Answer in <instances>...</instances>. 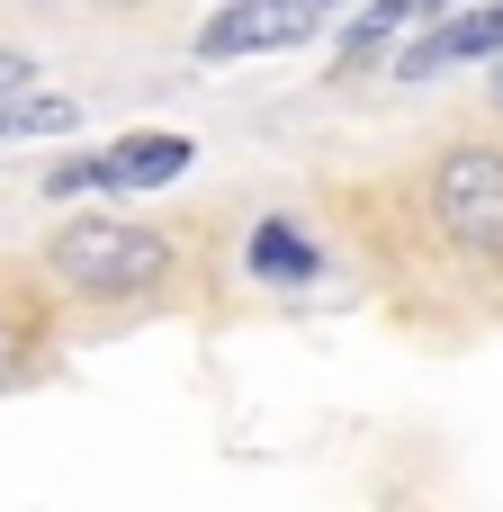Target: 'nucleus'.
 <instances>
[{
    "label": "nucleus",
    "instance_id": "f257e3e1",
    "mask_svg": "<svg viewBox=\"0 0 503 512\" xmlns=\"http://www.w3.org/2000/svg\"><path fill=\"white\" fill-rule=\"evenodd\" d=\"M171 234L144 225V216H72L54 243H45V270L54 288L72 297H99V306H126V297H153L171 279Z\"/></svg>",
    "mask_w": 503,
    "mask_h": 512
},
{
    "label": "nucleus",
    "instance_id": "f03ea898",
    "mask_svg": "<svg viewBox=\"0 0 503 512\" xmlns=\"http://www.w3.org/2000/svg\"><path fill=\"white\" fill-rule=\"evenodd\" d=\"M432 225L468 261H503V144L468 135L432 162Z\"/></svg>",
    "mask_w": 503,
    "mask_h": 512
},
{
    "label": "nucleus",
    "instance_id": "7ed1b4c3",
    "mask_svg": "<svg viewBox=\"0 0 503 512\" xmlns=\"http://www.w3.org/2000/svg\"><path fill=\"white\" fill-rule=\"evenodd\" d=\"M324 27V0H234L198 27V63H243V54H279L297 36Z\"/></svg>",
    "mask_w": 503,
    "mask_h": 512
},
{
    "label": "nucleus",
    "instance_id": "20e7f679",
    "mask_svg": "<svg viewBox=\"0 0 503 512\" xmlns=\"http://www.w3.org/2000/svg\"><path fill=\"white\" fill-rule=\"evenodd\" d=\"M432 27H441V18H432ZM495 45H503V0H495V9H459L441 36H414V45L396 54V72H405V81H423V72L477 63V54H495Z\"/></svg>",
    "mask_w": 503,
    "mask_h": 512
},
{
    "label": "nucleus",
    "instance_id": "39448f33",
    "mask_svg": "<svg viewBox=\"0 0 503 512\" xmlns=\"http://www.w3.org/2000/svg\"><path fill=\"white\" fill-rule=\"evenodd\" d=\"M189 162H198L189 135H126V144L99 153V189H171Z\"/></svg>",
    "mask_w": 503,
    "mask_h": 512
},
{
    "label": "nucleus",
    "instance_id": "423d86ee",
    "mask_svg": "<svg viewBox=\"0 0 503 512\" xmlns=\"http://www.w3.org/2000/svg\"><path fill=\"white\" fill-rule=\"evenodd\" d=\"M414 18H441V0H369L351 27H342V63H369V54H387Z\"/></svg>",
    "mask_w": 503,
    "mask_h": 512
},
{
    "label": "nucleus",
    "instance_id": "0eeeda50",
    "mask_svg": "<svg viewBox=\"0 0 503 512\" xmlns=\"http://www.w3.org/2000/svg\"><path fill=\"white\" fill-rule=\"evenodd\" d=\"M261 279H315V243H306V225H288V216H270V225H252V252H243Z\"/></svg>",
    "mask_w": 503,
    "mask_h": 512
},
{
    "label": "nucleus",
    "instance_id": "6e6552de",
    "mask_svg": "<svg viewBox=\"0 0 503 512\" xmlns=\"http://www.w3.org/2000/svg\"><path fill=\"white\" fill-rule=\"evenodd\" d=\"M18 378H27V333H18V324H0V396H9Z\"/></svg>",
    "mask_w": 503,
    "mask_h": 512
},
{
    "label": "nucleus",
    "instance_id": "1a4fd4ad",
    "mask_svg": "<svg viewBox=\"0 0 503 512\" xmlns=\"http://www.w3.org/2000/svg\"><path fill=\"white\" fill-rule=\"evenodd\" d=\"M18 81H36V72H27V54H18V45H0V90H18Z\"/></svg>",
    "mask_w": 503,
    "mask_h": 512
},
{
    "label": "nucleus",
    "instance_id": "9d476101",
    "mask_svg": "<svg viewBox=\"0 0 503 512\" xmlns=\"http://www.w3.org/2000/svg\"><path fill=\"white\" fill-rule=\"evenodd\" d=\"M495 108H503V45H495Z\"/></svg>",
    "mask_w": 503,
    "mask_h": 512
},
{
    "label": "nucleus",
    "instance_id": "9b49d317",
    "mask_svg": "<svg viewBox=\"0 0 503 512\" xmlns=\"http://www.w3.org/2000/svg\"><path fill=\"white\" fill-rule=\"evenodd\" d=\"M108 9H144V0H108Z\"/></svg>",
    "mask_w": 503,
    "mask_h": 512
}]
</instances>
